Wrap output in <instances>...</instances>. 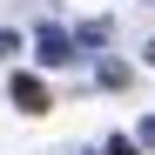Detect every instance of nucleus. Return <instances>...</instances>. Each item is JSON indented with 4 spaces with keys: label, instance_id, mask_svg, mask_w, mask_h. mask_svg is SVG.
Masks as SVG:
<instances>
[{
    "label": "nucleus",
    "instance_id": "5",
    "mask_svg": "<svg viewBox=\"0 0 155 155\" xmlns=\"http://www.w3.org/2000/svg\"><path fill=\"white\" fill-rule=\"evenodd\" d=\"M142 148H155V115H148V121H142Z\"/></svg>",
    "mask_w": 155,
    "mask_h": 155
},
{
    "label": "nucleus",
    "instance_id": "3",
    "mask_svg": "<svg viewBox=\"0 0 155 155\" xmlns=\"http://www.w3.org/2000/svg\"><path fill=\"white\" fill-rule=\"evenodd\" d=\"M108 155H142V142H128V135H115V142H108Z\"/></svg>",
    "mask_w": 155,
    "mask_h": 155
},
{
    "label": "nucleus",
    "instance_id": "2",
    "mask_svg": "<svg viewBox=\"0 0 155 155\" xmlns=\"http://www.w3.org/2000/svg\"><path fill=\"white\" fill-rule=\"evenodd\" d=\"M41 61H47V68H61V61H74V41H68L61 27H41Z\"/></svg>",
    "mask_w": 155,
    "mask_h": 155
},
{
    "label": "nucleus",
    "instance_id": "1",
    "mask_svg": "<svg viewBox=\"0 0 155 155\" xmlns=\"http://www.w3.org/2000/svg\"><path fill=\"white\" fill-rule=\"evenodd\" d=\"M14 101H20L27 115H41V108H47V81H41V74H14Z\"/></svg>",
    "mask_w": 155,
    "mask_h": 155
},
{
    "label": "nucleus",
    "instance_id": "4",
    "mask_svg": "<svg viewBox=\"0 0 155 155\" xmlns=\"http://www.w3.org/2000/svg\"><path fill=\"white\" fill-rule=\"evenodd\" d=\"M7 54H20V34H0V61H7Z\"/></svg>",
    "mask_w": 155,
    "mask_h": 155
},
{
    "label": "nucleus",
    "instance_id": "6",
    "mask_svg": "<svg viewBox=\"0 0 155 155\" xmlns=\"http://www.w3.org/2000/svg\"><path fill=\"white\" fill-rule=\"evenodd\" d=\"M148 68H155V41H148Z\"/></svg>",
    "mask_w": 155,
    "mask_h": 155
}]
</instances>
